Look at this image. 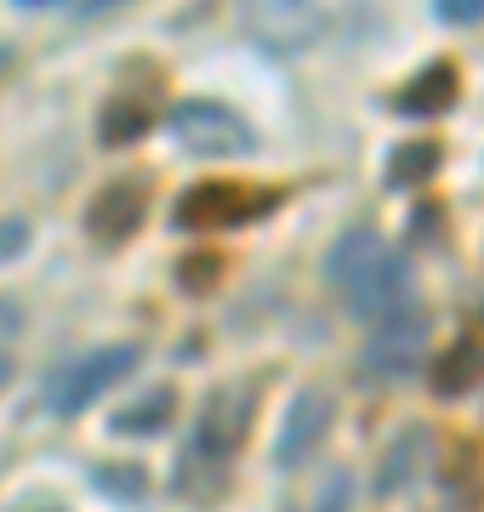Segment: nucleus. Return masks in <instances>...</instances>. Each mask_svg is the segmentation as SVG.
Wrapping results in <instances>:
<instances>
[{
  "label": "nucleus",
  "instance_id": "1",
  "mask_svg": "<svg viewBox=\"0 0 484 512\" xmlns=\"http://www.w3.org/2000/svg\"><path fill=\"white\" fill-rule=\"evenodd\" d=\"M325 279H331V291L354 313H365V319H388V313H399L410 302L405 256L393 251L376 228H354V234L336 239L331 256H325Z\"/></svg>",
  "mask_w": 484,
  "mask_h": 512
},
{
  "label": "nucleus",
  "instance_id": "2",
  "mask_svg": "<svg viewBox=\"0 0 484 512\" xmlns=\"http://www.w3.org/2000/svg\"><path fill=\"white\" fill-rule=\"evenodd\" d=\"M166 126H171V143L183 148V154H200V160H240V154L257 148V131L245 126L228 103H217V97H183V103H171Z\"/></svg>",
  "mask_w": 484,
  "mask_h": 512
},
{
  "label": "nucleus",
  "instance_id": "3",
  "mask_svg": "<svg viewBox=\"0 0 484 512\" xmlns=\"http://www.w3.org/2000/svg\"><path fill=\"white\" fill-rule=\"evenodd\" d=\"M274 205H285V188L268 183H240V177H223V183H194L177 200V228H245V222L268 217Z\"/></svg>",
  "mask_w": 484,
  "mask_h": 512
},
{
  "label": "nucleus",
  "instance_id": "4",
  "mask_svg": "<svg viewBox=\"0 0 484 512\" xmlns=\"http://www.w3.org/2000/svg\"><path fill=\"white\" fill-rule=\"evenodd\" d=\"M131 370H137V348H97V353H86V359H75V365L52 382V410L75 416V410H86L97 393H109L114 382H126Z\"/></svg>",
  "mask_w": 484,
  "mask_h": 512
},
{
  "label": "nucleus",
  "instance_id": "5",
  "mask_svg": "<svg viewBox=\"0 0 484 512\" xmlns=\"http://www.w3.org/2000/svg\"><path fill=\"white\" fill-rule=\"evenodd\" d=\"M240 18L262 46L297 52V46H308L319 35V0H245Z\"/></svg>",
  "mask_w": 484,
  "mask_h": 512
},
{
  "label": "nucleus",
  "instance_id": "6",
  "mask_svg": "<svg viewBox=\"0 0 484 512\" xmlns=\"http://www.w3.org/2000/svg\"><path fill=\"white\" fill-rule=\"evenodd\" d=\"M149 177H120V183L97 188V200L86 205V234L97 245H120L143 228V211H149Z\"/></svg>",
  "mask_w": 484,
  "mask_h": 512
},
{
  "label": "nucleus",
  "instance_id": "7",
  "mask_svg": "<svg viewBox=\"0 0 484 512\" xmlns=\"http://www.w3.org/2000/svg\"><path fill=\"white\" fill-rule=\"evenodd\" d=\"M422 353H428V313H388L382 325H376L371 348H365V370L376 376H410V370L422 365Z\"/></svg>",
  "mask_w": 484,
  "mask_h": 512
},
{
  "label": "nucleus",
  "instance_id": "8",
  "mask_svg": "<svg viewBox=\"0 0 484 512\" xmlns=\"http://www.w3.org/2000/svg\"><path fill=\"white\" fill-rule=\"evenodd\" d=\"M331 416H336V399H331V393H319V387L297 393V399H291V410H285V421H280L274 461H280V467H297L302 456H314V444L331 433Z\"/></svg>",
  "mask_w": 484,
  "mask_h": 512
},
{
  "label": "nucleus",
  "instance_id": "9",
  "mask_svg": "<svg viewBox=\"0 0 484 512\" xmlns=\"http://www.w3.org/2000/svg\"><path fill=\"white\" fill-rule=\"evenodd\" d=\"M245 427H251V393H217V399L205 404L200 427H194V439H188V450L194 456H211V461H228L234 450H240Z\"/></svg>",
  "mask_w": 484,
  "mask_h": 512
},
{
  "label": "nucleus",
  "instance_id": "10",
  "mask_svg": "<svg viewBox=\"0 0 484 512\" xmlns=\"http://www.w3.org/2000/svg\"><path fill=\"white\" fill-rule=\"evenodd\" d=\"M456 97H462V69L456 63H428L422 74H410V86L399 92V114L433 120V114H450Z\"/></svg>",
  "mask_w": 484,
  "mask_h": 512
},
{
  "label": "nucleus",
  "instance_id": "11",
  "mask_svg": "<svg viewBox=\"0 0 484 512\" xmlns=\"http://www.w3.org/2000/svg\"><path fill=\"white\" fill-rule=\"evenodd\" d=\"M479 382H484V342L467 336V342H456V348L439 359L433 387H439V399H462V393H473Z\"/></svg>",
  "mask_w": 484,
  "mask_h": 512
},
{
  "label": "nucleus",
  "instance_id": "12",
  "mask_svg": "<svg viewBox=\"0 0 484 512\" xmlns=\"http://www.w3.org/2000/svg\"><path fill=\"white\" fill-rule=\"evenodd\" d=\"M149 126H154L149 97H109L103 114H97V137L109 148H126V143H137V137H149Z\"/></svg>",
  "mask_w": 484,
  "mask_h": 512
},
{
  "label": "nucleus",
  "instance_id": "13",
  "mask_svg": "<svg viewBox=\"0 0 484 512\" xmlns=\"http://www.w3.org/2000/svg\"><path fill=\"white\" fill-rule=\"evenodd\" d=\"M171 416H177V393H171V387H149L143 399H131L126 410L114 416V427L131 433V439H149V433H166Z\"/></svg>",
  "mask_w": 484,
  "mask_h": 512
},
{
  "label": "nucleus",
  "instance_id": "14",
  "mask_svg": "<svg viewBox=\"0 0 484 512\" xmlns=\"http://www.w3.org/2000/svg\"><path fill=\"white\" fill-rule=\"evenodd\" d=\"M439 160H445L439 137H416V143H399V148H393V165H388V183H393V188H422L433 171H439Z\"/></svg>",
  "mask_w": 484,
  "mask_h": 512
},
{
  "label": "nucleus",
  "instance_id": "15",
  "mask_svg": "<svg viewBox=\"0 0 484 512\" xmlns=\"http://www.w3.org/2000/svg\"><path fill=\"white\" fill-rule=\"evenodd\" d=\"M422 461H428V433H405V439L388 450V461H382V478H376V490H382V495L405 490L410 478L422 473Z\"/></svg>",
  "mask_w": 484,
  "mask_h": 512
},
{
  "label": "nucleus",
  "instance_id": "16",
  "mask_svg": "<svg viewBox=\"0 0 484 512\" xmlns=\"http://www.w3.org/2000/svg\"><path fill=\"white\" fill-rule=\"evenodd\" d=\"M223 279V256L217 251H188L183 262H177V285L183 291H211Z\"/></svg>",
  "mask_w": 484,
  "mask_h": 512
},
{
  "label": "nucleus",
  "instance_id": "17",
  "mask_svg": "<svg viewBox=\"0 0 484 512\" xmlns=\"http://www.w3.org/2000/svg\"><path fill=\"white\" fill-rule=\"evenodd\" d=\"M97 478H103V490L109 495H120V501H137L143 495V467H97Z\"/></svg>",
  "mask_w": 484,
  "mask_h": 512
},
{
  "label": "nucleus",
  "instance_id": "18",
  "mask_svg": "<svg viewBox=\"0 0 484 512\" xmlns=\"http://www.w3.org/2000/svg\"><path fill=\"white\" fill-rule=\"evenodd\" d=\"M23 245H29V222L23 217H0V262L23 256Z\"/></svg>",
  "mask_w": 484,
  "mask_h": 512
},
{
  "label": "nucleus",
  "instance_id": "19",
  "mask_svg": "<svg viewBox=\"0 0 484 512\" xmlns=\"http://www.w3.org/2000/svg\"><path fill=\"white\" fill-rule=\"evenodd\" d=\"M439 18H450V23H473V18H484V0H439Z\"/></svg>",
  "mask_w": 484,
  "mask_h": 512
},
{
  "label": "nucleus",
  "instance_id": "20",
  "mask_svg": "<svg viewBox=\"0 0 484 512\" xmlns=\"http://www.w3.org/2000/svg\"><path fill=\"white\" fill-rule=\"evenodd\" d=\"M23 330V313L12 308V302H6V296H0V342H12V336H18Z\"/></svg>",
  "mask_w": 484,
  "mask_h": 512
},
{
  "label": "nucleus",
  "instance_id": "21",
  "mask_svg": "<svg viewBox=\"0 0 484 512\" xmlns=\"http://www.w3.org/2000/svg\"><path fill=\"white\" fill-rule=\"evenodd\" d=\"M12 382V359H6V353H0V387Z\"/></svg>",
  "mask_w": 484,
  "mask_h": 512
},
{
  "label": "nucleus",
  "instance_id": "22",
  "mask_svg": "<svg viewBox=\"0 0 484 512\" xmlns=\"http://www.w3.org/2000/svg\"><path fill=\"white\" fill-rule=\"evenodd\" d=\"M23 6H52V0H23Z\"/></svg>",
  "mask_w": 484,
  "mask_h": 512
},
{
  "label": "nucleus",
  "instance_id": "23",
  "mask_svg": "<svg viewBox=\"0 0 484 512\" xmlns=\"http://www.w3.org/2000/svg\"><path fill=\"white\" fill-rule=\"evenodd\" d=\"M92 6H109V0H92Z\"/></svg>",
  "mask_w": 484,
  "mask_h": 512
}]
</instances>
